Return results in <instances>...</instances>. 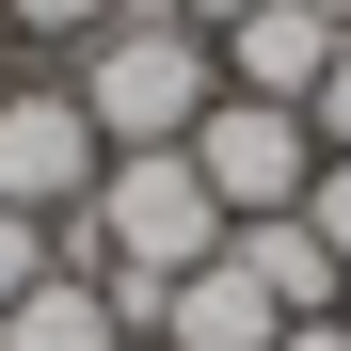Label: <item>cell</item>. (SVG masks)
I'll use <instances>...</instances> for the list:
<instances>
[{
  "instance_id": "3957f363",
  "label": "cell",
  "mask_w": 351,
  "mask_h": 351,
  "mask_svg": "<svg viewBox=\"0 0 351 351\" xmlns=\"http://www.w3.org/2000/svg\"><path fill=\"white\" fill-rule=\"evenodd\" d=\"M96 176H112V144H96V112L64 80H16V96H0V208H16V223H80Z\"/></svg>"
},
{
  "instance_id": "30bf717a",
  "label": "cell",
  "mask_w": 351,
  "mask_h": 351,
  "mask_svg": "<svg viewBox=\"0 0 351 351\" xmlns=\"http://www.w3.org/2000/svg\"><path fill=\"white\" fill-rule=\"evenodd\" d=\"M304 240L351 271V160H335V144H319V176H304Z\"/></svg>"
},
{
  "instance_id": "4fadbf2b",
  "label": "cell",
  "mask_w": 351,
  "mask_h": 351,
  "mask_svg": "<svg viewBox=\"0 0 351 351\" xmlns=\"http://www.w3.org/2000/svg\"><path fill=\"white\" fill-rule=\"evenodd\" d=\"M160 16H192V32H240V16H256V0H160Z\"/></svg>"
},
{
  "instance_id": "52a82bcc",
  "label": "cell",
  "mask_w": 351,
  "mask_h": 351,
  "mask_svg": "<svg viewBox=\"0 0 351 351\" xmlns=\"http://www.w3.org/2000/svg\"><path fill=\"white\" fill-rule=\"evenodd\" d=\"M0 351H144V335L112 319V287H96V271H32L16 304H0Z\"/></svg>"
},
{
  "instance_id": "6da1fadb",
  "label": "cell",
  "mask_w": 351,
  "mask_h": 351,
  "mask_svg": "<svg viewBox=\"0 0 351 351\" xmlns=\"http://www.w3.org/2000/svg\"><path fill=\"white\" fill-rule=\"evenodd\" d=\"M240 223L208 208V176H192V144H128L96 176V208L80 223H48V271H128V287H176V271H208Z\"/></svg>"
},
{
  "instance_id": "277c9868",
  "label": "cell",
  "mask_w": 351,
  "mask_h": 351,
  "mask_svg": "<svg viewBox=\"0 0 351 351\" xmlns=\"http://www.w3.org/2000/svg\"><path fill=\"white\" fill-rule=\"evenodd\" d=\"M192 176H208L223 223H287V208H304V176H319V128H304V112H271V96H223L208 128H192Z\"/></svg>"
},
{
  "instance_id": "9a60e30c",
  "label": "cell",
  "mask_w": 351,
  "mask_h": 351,
  "mask_svg": "<svg viewBox=\"0 0 351 351\" xmlns=\"http://www.w3.org/2000/svg\"><path fill=\"white\" fill-rule=\"evenodd\" d=\"M16 80H32V64H16V32H0V96H16Z\"/></svg>"
},
{
  "instance_id": "5bb4252c",
  "label": "cell",
  "mask_w": 351,
  "mask_h": 351,
  "mask_svg": "<svg viewBox=\"0 0 351 351\" xmlns=\"http://www.w3.org/2000/svg\"><path fill=\"white\" fill-rule=\"evenodd\" d=\"M271 351H351V319H287V335H271Z\"/></svg>"
},
{
  "instance_id": "5b68a950",
  "label": "cell",
  "mask_w": 351,
  "mask_h": 351,
  "mask_svg": "<svg viewBox=\"0 0 351 351\" xmlns=\"http://www.w3.org/2000/svg\"><path fill=\"white\" fill-rule=\"evenodd\" d=\"M319 80H335V16H304V0H256V16L223 32V96L319 112Z\"/></svg>"
},
{
  "instance_id": "9c48e42d",
  "label": "cell",
  "mask_w": 351,
  "mask_h": 351,
  "mask_svg": "<svg viewBox=\"0 0 351 351\" xmlns=\"http://www.w3.org/2000/svg\"><path fill=\"white\" fill-rule=\"evenodd\" d=\"M112 16H128V0H0L16 48H80V32H112Z\"/></svg>"
},
{
  "instance_id": "e0dca14e",
  "label": "cell",
  "mask_w": 351,
  "mask_h": 351,
  "mask_svg": "<svg viewBox=\"0 0 351 351\" xmlns=\"http://www.w3.org/2000/svg\"><path fill=\"white\" fill-rule=\"evenodd\" d=\"M335 319H351V304H335Z\"/></svg>"
},
{
  "instance_id": "8992f818",
  "label": "cell",
  "mask_w": 351,
  "mask_h": 351,
  "mask_svg": "<svg viewBox=\"0 0 351 351\" xmlns=\"http://www.w3.org/2000/svg\"><path fill=\"white\" fill-rule=\"evenodd\" d=\"M271 335H287V304H271L240 256H208V271L160 287V335H144V351H271Z\"/></svg>"
},
{
  "instance_id": "2e32d148",
  "label": "cell",
  "mask_w": 351,
  "mask_h": 351,
  "mask_svg": "<svg viewBox=\"0 0 351 351\" xmlns=\"http://www.w3.org/2000/svg\"><path fill=\"white\" fill-rule=\"evenodd\" d=\"M304 16H335V32H351V0H304Z\"/></svg>"
},
{
  "instance_id": "7c38bea8",
  "label": "cell",
  "mask_w": 351,
  "mask_h": 351,
  "mask_svg": "<svg viewBox=\"0 0 351 351\" xmlns=\"http://www.w3.org/2000/svg\"><path fill=\"white\" fill-rule=\"evenodd\" d=\"M304 128H319V144L351 160V32H335V80H319V112H304Z\"/></svg>"
},
{
  "instance_id": "ba28073f",
  "label": "cell",
  "mask_w": 351,
  "mask_h": 351,
  "mask_svg": "<svg viewBox=\"0 0 351 351\" xmlns=\"http://www.w3.org/2000/svg\"><path fill=\"white\" fill-rule=\"evenodd\" d=\"M223 256H240V271L271 287L287 319H335V304H351V271H335V256L304 240V208H287V223H240V240H223Z\"/></svg>"
},
{
  "instance_id": "8fae6325",
  "label": "cell",
  "mask_w": 351,
  "mask_h": 351,
  "mask_svg": "<svg viewBox=\"0 0 351 351\" xmlns=\"http://www.w3.org/2000/svg\"><path fill=\"white\" fill-rule=\"evenodd\" d=\"M32 271H48V223H16V208H0V304H16Z\"/></svg>"
},
{
  "instance_id": "7a4b0ae2",
  "label": "cell",
  "mask_w": 351,
  "mask_h": 351,
  "mask_svg": "<svg viewBox=\"0 0 351 351\" xmlns=\"http://www.w3.org/2000/svg\"><path fill=\"white\" fill-rule=\"evenodd\" d=\"M64 96L96 112V144H112V160H128V144H192L208 112H223V32H192V16H160V0H128L112 32H80Z\"/></svg>"
}]
</instances>
